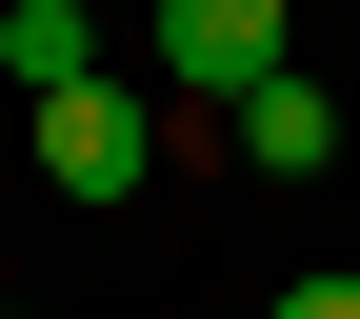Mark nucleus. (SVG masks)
Returning a JSON list of instances; mask_svg holds the SVG:
<instances>
[{"mask_svg": "<svg viewBox=\"0 0 360 319\" xmlns=\"http://www.w3.org/2000/svg\"><path fill=\"white\" fill-rule=\"evenodd\" d=\"M141 160H160L141 80H60V100H40V179H60V200H141Z\"/></svg>", "mask_w": 360, "mask_h": 319, "instance_id": "1", "label": "nucleus"}, {"mask_svg": "<svg viewBox=\"0 0 360 319\" xmlns=\"http://www.w3.org/2000/svg\"><path fill=\"white\" fill-rule=\"evenodd\" d=\"M300 40H281V0H160V80L180 100H240V80H281Z\"/></svg>", "mask_w": 360, "mask_h": 319, "instance_id": "2", "label": "nucleus"}, {"mask_svg": "<svg viewBox=\"0 0 360 319\" xmlns=\"http://www.w3.org/2000/svg\"><path fill=\"white\" fill-rule=\"evenodd\" d=\"M220 120H240V160H260V179H321V160H340V100H321L300 60H281V80H240Z\"/></svg>", "mask_w": 360, "mask_h": 319, "instance_id": "3", "label": "nucleus"}, {"mask_svg": "<svg viewBox=\"0 0 360 319\" xmlns=\"http://www.w3.org/2000/svg\"><path fill=\"white\" fill-rule=\"evenodd\" d=\"M0 80H20V100L101 80V20H80V0H0Z\"/></svg>", "mask_w": 360, "mask_h": 319, "instance_id": "4", "label": "nucleus"}, {"mask_svg": "<svg viewBox=\"0 0 360 319\" xmlns=\"http://www.w3.org/2000/svg\"><path fill=\"white\" fill-rule=\"evenodd\" d=\"M260 319H360V280H281V299H260Z\"/></svg>", "mask_w": 360, "mask_h": 319, "instance_id": "5", "label": "nucleus"}]
</instances>
